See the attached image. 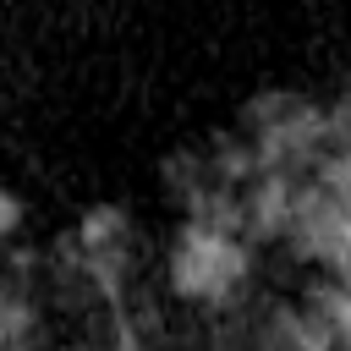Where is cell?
Instances as JSON below:
<instances>
[{
	"label": "cell",
	"instance_id": "obj_2",
	"mask_svg": "<svg viewBox=\"0 0 351 351\" xmlns=\"http://www.w3.org/2000/svg\"><path fill=\"white\" fill-rule=\"evenodd\" d=\"M38 340V307L27 285L0 280V351H33Z\"/></svg>",
	"mask_w": 351,
	"mask_h": 351
},
{
	"label": "cell",
	"instance_id": "obj_3",
	"mask_svg": "<svg viewBox=\"0 0 351 351\" xmlns=\"http://www.w3.org/2000/svg\"><path fill=\"white\" fill-rule=\"evenodd\" d=\"M16 225H22V203L0 186V241H5V236H16Z\"/></svg>",
	"mask_w": 351,
	"mask_h": 351
},
{
	"label": "cell",
	"instance_id": "obj_1",
	"mask_svg": "<svg viewBox=\"0 0 351 351\" xmlns=\"http://www.w3.org/2000/svg\"><path fill=\"white\" fill-rule=\"evenodd\" d=\"M252 274V241L214 225H181L170 247V291L192 307H230Z\"/></svg>",
	"mask_w": 351,
	"mask_h": 351
}]
</instances>
